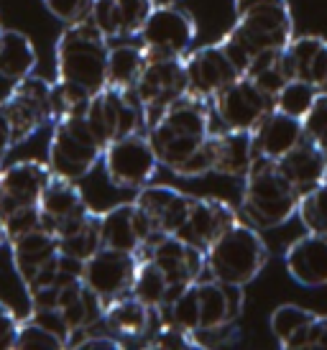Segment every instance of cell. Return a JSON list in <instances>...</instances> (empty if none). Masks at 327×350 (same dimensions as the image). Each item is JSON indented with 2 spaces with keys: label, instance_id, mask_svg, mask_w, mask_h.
Wrapping results in <instances>:
<instances>
[{
  "label": "cell",
  "instance_id": "1",
  "mask_svg": "<svg viewBox=\"0 0 327 350\" xmlns=\"http://www.w3.org/2000/svg\"><path fill=\"white\" fill-rule=\"evenodd\" d=\"M243 286L205 273L197 282L172 289L166 301L156 310V317L192 332L197 348H215L228 342L233 325L243 314Z\"/></svg>",
  "mask_w": 327,
  "mask_h": 350
},
{
  "label": "cell",
  "instance_id": "2",
  "mask_svg": "<svg viewBox=\"0 0 327 350\" xmlns=\"http://www.w3.org/2000/svg\"><path fill=\"white\" fill-rule=\"evenodd\" d=\"M235 23L222 36V46L246 69L266 54H279L294 39V18L287 0H233Z\"/></svg>",
  "mask_w": 327,
  "mask_h": 350
},
{
  "label": "cell",
  "instance_id": "3",
  "mask_svg": "<svg viewBox=\"0 0 327 350\" xmlns=\"http://www.w3.org/2000/svg\"><path fill=\"white\" fill-rule=\"evenodd\" d=\"M299 192L281 174L274 159L259 156L250 172L243 176V197L238 213L259 230H271L289 223L299 207Z\"/></svg>",
  "mask_w": 327,
  "mask_h": 350
},
{
  "label": "cell",
  "instance_id": "4",
  "mask_svg": "<svg viewBox=\"0 0 327 350\" xmlns=\"http://www.w3.org/2000/svg\"><path fill=\"white\" fill-rule=\"evenodd\" d=\"M107 57L110 39L92 21L72 23L59 33L54 46L57 79L79 85L95 95L107 85Z\"/></svg>",
  "mask_w": 327,
  "mask_h": 350
},
{
  "label": "cell",
  "instance_id": "5",
  "mask_svg": "<svg viewBox=\"0 0 327 350\" xmlns=\"http://www.w3.org/2000/svg\"><path fill=\"white\" fill-rule=\"evenodd\" d=\"M266 263H269V245L261 238L259 228H253L246 220H235L205 251L207 276L238 284V286L253 282L263 271Z\"/></svg>",
  "mask_w": 327,
  "mask_h": 350
},
{
  "label": "cell",
  "instance_id": "6",
  "mask_svg": "<svg viewBox=\"0 0 327 350\" xmlns=\"http://www.w3.org/2000/svg\"><path fill=\"white\" fill-rule=\"evenodd\" d=\"M103 141L97 138L85 116L62 118L51 123L47 164L57 176L79 182L103 161Z\"/></svg>",
  "mask_w": 327,
  "mask_h": 350
},
{
  "label": "cell",
  "instance_id": "7",
  "mask_svg": "<svg viewBox=\"0 0 327 350\" xmlns=\"http://www.w3.org/2000/svg\"><path fill=\"white\" fill-rule=\"evenodd\" d=\"M85 118L97 138L103 141V146L123 136L146 131L144 105L138 103L135 92L125 88H113V85H105L100 92L92 95Z\"/></svg>",
  "mask_w": 327,
  "mask_h": 350
},
{
  "label": "cell",
  "instance_id": "8",
  "mask_svg": "<svg viewBox=\"0 0 327 350\" xmlns=\"http://www.w3.org/2000/svg\"><path fill=\"white\" fill-rule=\"evenodd\" d=\"M103 166H105L107 182L118 189H141L151 185L159 159L148 141V133H131L107 144L103 151Z\"/></svg>",
  "mask_w": 327,
  "mask_h": 350
},
{
  "label": "cell",
  "instance_id": "9",
  "mask_svg": "<svg viewBox=\"0 0 327 350\" xmlns=\"http://www.w3.org/2000/svg\"><path fill=\"white\" fill-rule=\"evenodd\" d=\"M197 39V21L179 5H156L138 33L146 59L184 57Z\"/></svg>",
  "mask_w": 327,
  "mask_h": 350
},
{
  "label": "cell",
  "instance_id": "10",
  "mask_svg": "<svg viewBox=\"0 0 327 350\" xmlns=\"http://www.w3.org/2000/svg\"><path fill=\"white\" fill-rule=\"evenodd\" d=\"M210 103L220 126L235 131H253L276 107V98L246 75L220 90Z\"/></svg>",
  "mask_w": 327,
  "mask_h": 350
},
{
  "label": "cell",
  "instance_id": "11",
  "mask_svg": "<svg viewBox=\"0 0 327 350\" xmlns=\"http://www.w3.org/2000/svg\"><path fill=\"white\" fill-rule=\"evenodd\" d=\"M189 90L184 57H166V59H146V67L135 82V98L144 105L146 128L154 123L164 107L184 95Z\"/></svg>",
  "mask_w": 327,
  "mask_h": 350
},
{
  "label": "cell",
  "instance_id": "12",
  "mask_svg": "<svg viewBox=\"0 0 327 350\" xmlns=\"http://www.w3.org/2000/svg\"><path fill=\"white\" fill-rule=\"evenodd\" d=\"M10 113V120L16 126L18 144L29 141L34 133H39L44 126H51V82L39 75L13 82L8 98H3Z\"/></svg>",
  "mask_w": 327,
  "mask_h": 350
},
{
  "label": "cell",
  "instance_id": "13",
  "mask_svg": "<svg viewBox=\"0 0 327 350\" xmlns=\"http://www.w3.org/2000/svg\"><path fill=\"white\" fill-rule=\"evenodd\" d=\"M138 269V253L118 251V248H100L82 263V282L92 289L103 301L131 294Z\"/></svg>",
  "mask_w": 327,
  "mask_h": 350
},
{
  "label": "cell",
  "instance_id": "14",
  "mask_svg": "<svg viewBox=\"0 0 327 350\" xmlns=\"http://www.w3.org/2000/svg\"><path fill=\"white\" fill-rule=\"evenodd\" d=\"M184 69H187L189 92H197L210 100L238 77H243L241 67L235 64L231 51L222 46V41L205 44L200 49H189L184 54Z\"/></svg>",
  "mask_w": 327,
  "mask_h": 350
},
{
  "label": "cell",
  "instance_id": "15",
  "mask_svg": "<svg viewBox=\"0 0 327 350\" xmlns=\"http://www.w3.org/2000/svg\"><path fill=\"white\" fill-rule=\"evenodd\" d=\"M141 253L148 256V258H154L156 266L166 273L172 289L187 286V284L197 282V279H202L205 273H207V269H205V251L192 243H187L179 235L156 233Z\"/></svg>",
  "mask_w": 327,
  "mask_h": 350
},
{
  "label": "cell",
  "instance_id": "16",
  "mask_svg": "<svg viewBox=\"0 0 327 350\" xmlns=\"http://www.w3.org/2000/svg\"><path fill=\"white\" fill-rule=\"evenodd\" d=\"M51 169L44 161L23 159L8 166H0V217L23 210L39 207V200L51 179Z\"/></svg>",
  "mask_w": 327,
  "mask_h": 350
},
{
  "label": "cell",
  "instance_id": "17",
  "mask_svg": "<svg viewBox=\"0 0 327 350\" xmlns=\"http://www.w3.org/2000/svg\"><path fill=\"white\" fill-rule=\"evenodd\" d=\"M100 233L105 248L141 253L146 243L156 235L148 215L135 202H123L100 213Z\"/></svg>",
  "mask_w": 327,
  "mask_h": 350
},
{
  "label": "cell",
  "instance_id": "18",
  "mask_svg": "<svg viewBox=\"0 0 327 350\" xmlns=\"http://www.w3.org/2000/svg\"><path fill=\"white\" fill-rule=\"evenodd\" d=\"M235 220H241V213L231 202H225L220 197H194L192 210L176 235L187 243L207 251Z\"/></svg>",
  "mask_w": 327,
  "mask_h": 350
},
{
  "label": "cell",
  "instance_id": "19",
  "mask_svg": "<svg viewBox=\"0 0 327 350\" xmlns=\"http://www.w3.org/2000/svg\"><path fill=\"white\" fill-rule=\"evenodd\" d=\"M39 210L41 217H44V228H49L54 235L64 233L67 228L79 223L90 213L87 200L82 195V189L77 187V182L57 174H51V179H49L47 189L39 200Z\"/></svg>",
  "mask_w": 327,
  "mask_h": 350
},
{
  "label": "cell",
  "instance_id": "20",
  "mask_svg": "<svg viewBox=\"0 0 327 350\" xmlns=\"http://www.w3.org/2000/svg\"><path fill=\"white\" fill-rule=\"evenodd\" d=\"M133 202L148 215L156 233L176 235L182 230L189 210H192L194 197L184 195L176 187L169 185H146L138 189Z\"/></svg>",
  "mask_w": 327,
  "mask_h": 350
},
{
  "label": "cell",
  "instance_id": "21",
  "mask_svg": "<svg viewBox=\"0 0 327 350\" xmlns=\"http://www.w3.org/2000/svg\"><path fill=\"white\" fill-rule=\"evenodd\" d=\"M156 320H159L156 310H151L141 299H135L133 294H123V297L105 301V312H103L105 330L113 338L123 340L125 345L128 342H141V345H146V340L154 332Z\"/></svg>",
  "mask_w": 327,
  "mask_h": 350
},
{
  "label": "cell",
  "instance_id": "22",
  "mask_svg": "<svg viewBox=\"0 0 327 350\" xmlns=\"http://www.w3.org/2000/svg\"><path fill=\"white\" fill-rule=\"evenodd\" d=\"M57 312L64 317L69 332H72V340H75L85 332H92L97 325H103L105 301L82 282V276H75L59 286Z\"/></svg>",
  "mask_w": 327,
  "mask_h": 350
},
{
  "label": "cell",
  "instance_id": "23",
  "mask_svg": "<svg viewBox=\"0 0 327 350\" xmlns=\"http://www.w3.org/2000/svg\"><path fill=\"white\" fill-rule=\"evenodd\" d=\"M212 146V172L231 179H243L250 172L253 161L259 159L253 133L250 131H235V128H222L210 133Z\"/></svg>",
  "mask_w": 327,
  "mask_h": 350
},
{
  "label": "cell",
  "instance_id": "24",
  "mask_svg": "<svg viewBox=\"0 0 327 350\" xmlns=\"http://www.w3.org/2000/svg\"><path fill=\"white\" fill-rule=\"evenodd\" d=\"M151 10V0H95L90 21L107 39H131L141 33Z\"/></svg>",
  "mask_w": 327,
  "mask_h": 350
},
{
  "label": "cell",
  "instance_id": "25",
  "mask_svg": "<svg viewBox=\"0 0 327 350\" xmlns=\"http://www.w3.org/2000/svg\"><path fill=\"white\" fill-rule=\"evenodd\" d=\"M289 276L302 286H325L327 284V233H309L297 238L284 253Z\"/></svg>",
  "mask_w": 327,
  "mask_h": 350
},
{
  "label": "cell",
  "instance_id": "26",
  "mask_svg": "<svg viewBox=\"0 0 327 350\" xmlns=\"http://www.w3.org/2000/svg\"><path fill=\"white\" fill-rule=\"evenodd\" d=\"M281 64L289 79H302L315 88L327 82V39L322 36H297L281 51Z\"/></svg>",
  "mask_w": 327,
  "mask_h": 350
},
{
  "label": "cell",
  "instance_id": "27",
  "mask_svg": "<svg viewBox=\"0 0 327 350\" xmlns=\"http://www.w3.org/2000/svg\"><path fill=\"white\" fill-rule=\"evenodd\" d=\"M250 133H253V144H256L259 156L279 161L281 156L291 151L304 138V126H302V118H294L279 107H274Z\"/></svg>",
  "mask_w": 327,
  "mask_h": 350
},
{
  "label": "cell",
  "instance_id": "28",
  "mask_svg": "<svg viewBox=\"0 0 327 350\" xmlns=\"http://www.w3.org/2000/svg\"><path fill=\"white\" fill-rule=\"evenodd\" d=\"M276 164L299 195H304L312 187H317L322 179H327V154L317 144H312L307 136L291 151L281 156Z\"/></svg>",
  "mask_w": 327,
  "mask_h": 350
},
{
  "label": "cell",
  "instance_id": "29",
  "mask_svg": "<svg viewBox=\"0 0 327 350\" xmlns=\"http://www.w3.org/2000/svg\"><path fill=\"white\" fill-rule=\"evenodd\" d=\"M72 332H69L64 317L57 310H34L31 307L29 317L21 320L18 338L13 348H47L62 350L69 348Z\"/></svg>",
  "mask_w": 327,
  "mask_h": 350
},
{
  "label": "cell",
  "instance_id": "30",
  "mask_svg": "<svg viewBox=\"0 0 327 350\" xmlns=\"http://www.w3.org/2000/svg\"><path fill=\"white\" fill-rule=\"evenodd\" d=\"M36 46L34 41L16 29L0 31V77L18 82V79L34 75L36 69Z\"/></svg>",
  "mask_w": 327,
  "mask_h": 350
},
{
  "label": "cell",
  "instance_id": "31",
  "mask_svg": "<svg viewBox=\"0 0 327 350\" xmlns=\"http://www.w3.org/2000/svg\"><path fill=\"white\" fill-rule=\"evenodd\" d=\"M59 251L75 258V261L85 263L92 253H97L103 248V233H100V213H90L75 223L72 228H67L64 233H59Z\"/></svg>",
  "mask_w": 327,
  "mask_h": 350
},
{
  "label": "cell",
  "instance_id": "32",
  "mask_svg": "<svg viewBox=\"0 0 327 350\" xmlns=\"http://www.w3.org/2000/svg\"><path fill=\"white\" fill-rule=\"evenodd\" d=\"M146 67V51L141 44H128L120 41L116 46H110V57H107V85L113 88L133 90L141 72Z\"/></svg>",
  "mask_w": 327,
  "mask_h": 350
},
{
  "label": "cell",
  "instance_id": "33",
  "mask_svg": "<svg viewBox=\"0 0 327 350\" xmlns=\"http://www.w3.org/2000/svg\"><path fill=\"white\" fill-rule=\"evenodd\" d=\"M172 292V284L166 279V273L156 266L154 258L148 256H138V269H135V279L133 286H131V294L135 299H141L144 304H148L151 310H159L166 297Z\"/></svg>",
  "mask_w": 327,
  "mask_h": 350
},
{
  "label": "cell",
  "instance_id": "34",
  "mask_svg": "<svg viewBox=\"0 0 327 350\" xmlns=\"http://www.w3.org/2000/svg\"><path fill=\"white\" fill-rule=\"evenodd\" d=\"M90 100H92V92L79 88V85H72L64 79L51 82V118H54V123L62 118L85 116Z\"/></svg>",
  "mask_w": 327,
  "mask_h": 350
},
{
  "label": "cell",
  "instance_id": "35",
  "mask_svg": "<svg viewBox=\"0 0 327 350\" xmlns=\"http://www.w3.org/2000/svg\"><path fill=\"white\" fill-rule=\"evenodd\" d=\"M297 215L309 233H327V179L299 197Z\"/></svg>",
  "mask_w": 327,
  "mask_h": 350
},
{
  "label": "cell",
  "instance_id": "36",
  "mask_svg": "<svg viewBox=\"0 0 327 350\" xmlns=\"http://www.w3.org/2000/svg\"><path fill=\"white\" fill-rule=\"evenodd\" d=\"M309 317H312V312L299 307V304H281V307H276V310L271 312V320H269L271 332L279 340L281 348H287L289 340L304 327V322Z\"/></svg>",
  "mask_w": 327,
  "mask_h": 350
},
{
  "label": "cell",
  "instance_id": "37",
  "mask_svg": "<svg viewBox=\"0 0 327 350\" xmlns=\"http://www.w3.org/2000/svg\"><path fill=\"white\" fill-rule=\"evenodd\" d=\"M317 92L319 88L309 85V82L289 79L287 85L279 90V95H276V107L294 118H304L307 110L312 107V103H315V98H317Z\"/></svg>",
  "mask_w": 327,
  "mask_h": 350
},
{
  "label": "cell",
  "instance_id": "38",
  "mask_svg": "<svg viewBox=\"0 0 327 350\" xmlns=\"http://www.w3.org/2000/svg\"><path fill=\"white\" fill-rule=\"evenodd\" d=\"M289 350H327V314L312 312L304 327L289 340Z\"/></svg>",
  "mask_w": 327,
  "mask_h": 350
},
{
  "label": "cell",
  "instance_id": "39",
  "mask_svg": "<svg viewBox=\"0 0 327 350\" xmlns=\"http://www.w3.org/2000/svg\"><path fill=\"white\" fill-rule=\"evenodd\" d=\"M302 126H304V136L317 144L322 151L327 154V92L319 90L312 107L307 110V116L302 118Z\"/></svg>",
  "mask_w": 327,
  "mask_h": 350
},
{
  "label": "cell",
  "instance_id": "40",
  "mask_svg": "<svg viewBox=\"0 0 327 350\" xmlns=\"http://www.w3.org/2000/svg\"><path fill=\"white\" fill-rule=\"evenodd\" d=\"M44 8L64 26H72V23L90 21L95 0H44Z\"/></svg>",
  "mask_w": 327,
  "mask_h": 350
},
{
  "label": "cell",
  "instance_id": "41",
  "mask_svg": "<svg viewBox=\"0 0 327 350\" xmlns=\"http://www.w3.org/2000/svg\"><path fill=\"white\" fill-rule=\"evenodd\" d=\"M3 225H5V235L8 241L18 238V235L29 233V230H36V228H44V217H41L39 207H23V210H16L3 217Z\"/></svg>",
  "mask_w": 327,
  "mask_h": 350
},
{
  "label": "cell",
  "instance_id": "42",
  "mask_svg": "<svg viewBox=\"0 0 327 350\" xmlns=\"http://www.w3.org/2000/svg\"><path fill=\"white\" fill-rule=\"evenodd\" d=\"M69 348H79V350H123L125 342L113 338L110 332L105 335H95V332H85L75 340L69 342Z\"/></svg>",
  "mask_w": 327,
  "mask_h": 350
},
{
  "label": "cell",
  "instance_id": "43",
  "mask_svg": "<svg viewBox=\"0 0 327 350\" xmlns=\"http://www.w3.org/2000/svg\"><path fill=\"white\" fill-rule=\"evenodd\" d=\"M18 314L5 301H0V350H10L18 338Z\"/></svg>",
  "mask_w": 327,
  "mask_h": 350
},
{
  "label": "cell",
  "instance_id": "44",
  "mask_svg": "<svg viewBox=\"0 0 327 350\" xmlns=\"http://www.w3.org/2000/svg\"><path fill=\"white\" fill-rule=\"evenodd\" d=\"M18 146V136H16V126L10 120V113L5 103L0 100V161L8 156L10 148Z\"/></svg>",
  "mask_w": 327,
  "mask_h": 350
},
{
  "label": "cell",
  "instance_id": "45",
  "mask_svg": "<svg viewBox=\"0 0 327 350\" xmlns=\"http://www.w3.org/2000/svg\"><path fill=\"white\" fill-rule=\"evenodd\" d=\"M8 243V235H5V225H3V217H0V248Z\"/></svg>",
  "mask_w": 327,
  "mask_h": 350
},
{
  "label": "cell",
  "instance_id": "46",
  "mask_svg": "<svg viewBox=\"0 0 327 350\" xmlns=\"http://www.w3.org/2000/svg\"><path fill=\"white\" fill-rule=\"evenodd\" d=\"M151 3H154V8H156V5H176L179 0H151Z\"/></svg>",
  "mask_w": 327,
  "mask_h": 350
},
{
  "label": "cell",
  "instance_id": "47",
  "mask_svg": "<svg viewBox=\"0 0 327 350\" xmlns=\"http://www.w3.org/2000/svg\"><path fill=\"white\" fill-rule=\"evenodd\" d=\"M322 90H325V92H327V82H325V88H322Z\"/></svg>",
  "mask_w": 327,
  "mask_h": 350
},
{
  "label": "cell",
  "instance_id": "48",
  "mask_svg": "<svg viewBox=\"0 0 327 350\" xmlns=\"http://www.w3.org/2000/svg\"><path fill=\"white\" fill-rule=\"evenodd\" d=\"M0 31H3V26H0Z\"/></svg>",
  "mask_w": 327,
  "mask_h": 350
}]
</instances>
